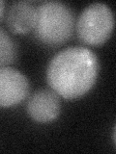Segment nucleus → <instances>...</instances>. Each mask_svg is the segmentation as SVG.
<instances>
[{
	"label": "nucleus",
	"mask_w": 116,
	"mask_h": 154,
	"mask_svg": "<svg viewBox=\"0 0 116 154\" xmlns=\"http://www.w3.org/2000/svg\"><path fill=\"white\" fill-rule=\"evenodd\" d=\"M4 11H5V2L2 1V0H0V19L3 17Z\"/></svg>",
	"instance_id": "obj_8"
},
{
	"label": "nucleus",
	"mask_w": 116,
	"mask_h": 154,
	"mask_svg": "<svg viewBox=\"0 0 116 154\" xmlns=\"http://www.w3.org/2000/svg\"><path fill=\"white\" fill-rule=\"evenodd\" d=\"M30 86L26 76L13 67L0 69V107H13L26 98Z\"/></svg>",
	"instance_id": "obj_4"
},
{
	"label": "nucleus",
	"mask_w": 116,
	"mask_h": 154,
	"mask_svg": "<svg viewBox=\"0 0 116 154\" xmlns=\"http://www.w3.org/2000/svg\"><path fill=\"white\" fill-rule=\"evenodd\" d=\"M61 111L60 98L54 91L39 90L28 100L27 113L37 122L47 123L58 118Z\"/></svg>",
	"instance_id": "obj_5"
},
{
	"label": "nucleus",
	"mask_w": 116,
	"mask_h": 154,
	"mask_svg": "<svg viewBox=\"0 0 116 154\" xmlns=\"http://www.w3.org/2000/svg\"><path fill=\"white\" fill-rule=\"evenodd\" d=\"M18 47L9 34L0 29V69L14 64L17 60Z\"/></svg>",
	"instance_id": "obj_7"
},
{
	"label": "nucleus",
	"mask_w": 116,
	"mask_h": 154,
	"mask_svg": "<svg viewBox=\"0 0 116 154\" xmlns=\"http://www.w3.org/2000/svg\"><path fill=\"white\" fill-rule=\"evenodd\" d=\"M37 19V7L27 1L13 3L6 14L9 29L17 34H26L34 29Z\"/></svg>",
	"instance_id": "obj_6"
},
{
	"label": "nucleus",
	"mask_w": 116,
	"mask_h": 154,
	"mask_svg": "<svg viewBox=\"0 0 116 154\" xmlns=\"http://www.w3.org/2000/svg\"><path fill=\"white\" fill-rule=\"evenodd\" d=\"M114 28V16L104 3L86 7L77 19L76 32L79 40L88 45H101L108 40Z\"/></svg>",
	"instance_id": "obj_3"
},
{
	"label": "nucleus",
	"mask_w": 116,
	"mask_h": 154,
	"mask_svg": "<svg viewBox=\"0 0 116 154\" xmlns=\"http://www.w3.org/2000/svg\"><path fill=\"white\" fill-rule=\"evenodd\" d=\"M75 16L66 4L47 1L37 7L34 33L44 45L58 46L69 41L74 32Z\"/></svg>",
	"instance_id": "obj_2"
},
{
	"label": "nucleus",
	"mask_w": 116,
	"mask_h": 154,
	"mask_svg": "<svg viewBox=\"0 0 116 154\" xmlns=\"http://www.w3.org/2000/svg\"><path fill=\"white\" fill-rule=\"evenodd\" d=\"M100 71L95 53L83 46H72L58 52L47 70V83L65 99L85 95L93 88Z\"/></svg>",
	"instance_id": "obj_1"
}]
</instances>
